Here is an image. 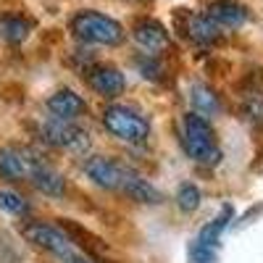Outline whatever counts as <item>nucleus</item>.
<instances>
[{"label": "nucleus", "mask_w": 263, "mask_h": 263, "mask_svg": "<svg viewBox=\"0 0 263 263\" xmlns=\"http://www.w3.org/2000/svg\"><path fill=\"white\" fill-rule=\"evenodd\" d=\"M182 145L187 156L200 166H216L221 161V147H218L213 126L197 114L182 116Z\"/></svg>", "instance_id": "obj_1"}, {"label": "nucleus", "mask_w": 263, "mask_h": 263, "mask_svg": "<svg viewBox=\"0 0 263 263\" xmlns=\"http://www.w3.org/2000/svg\"><path fill=\"white\" fill-rule=\"evenodd\" d=\"M103 126L111 132L114 137H119L121 142L129 145H142L150 137V121L147 116H142L137 108L132 105H108L103 111Z\"/></svg>", "instance_id": "obj_2"}, {"label": "nucleus", "mask_w": 263, "mask_h": 263, "mask_svg": "<svg viewBox=\"0 0 263 263\" xmlns=\"http://www.w3.org/2000/svg\"><path fill=\"white\" fill-rule=\"evenodd\" d=\"M71 32L79 42H92V45H119L124 40V27L119 21L98 11H79L71 18Z\"/></svg>", "instance_id": "obj_3"}, {"label": "nucleus", "mask_w": 263, "mask_h": 263, "mask_svg": "<svg viewBox=\"0 0 263 263\" xmlns=\"http://www.w3.org/2000/svg\"><path fill=\"white\" fill-rule=\"evenodd\" d=\"M42 140L53 147H63V150H71V153H82L90 150V135L77 126L74 121L69 119H58V116H50L45 124H42Z\"/></svg>", "instance_id": "obj_4"}, {"label": "nucleus", "mask_w": 263, "mask_h": 263, "mask_svg": "<svg viewBox=\"0 0 263 263\" xmlns=\"http://www.w3.org/2000/svg\"><path fill=\"white\" fill-rule=\"evenodd\" d=\"M21 237L37 250H45L55 258H66L71 255V242L63 237V232L58 227H50V224H42V221H24L18 227Z\"/></svg>", "instance_id": "obj_5"}, {"label": "nucleus", "mask_w": 263, "mask_h": 263, "mask_svg": "<svg viewBox=\"0 0 263 263\" xmlns=\"http://www.w3.org/2000/svg\"><path fill=\"white\" fill-rule=\"evenodd\" d=\"M37 163V153L29 147H0V179L6 182L29 179Z\"/></svg>", "instance_id": "obj_6"}, {"label": "nucleus", "mask_w": 263, "mask_h": 263, "mask_svg": "<svg viewBox=\"0 0 263 263\" xmlns=\"http://www.w3.org/2000/svg\"><path fill=\"white\" fill-rule=\"evenodd\" d=\"M126 171H129V166H124V163H119L114 158H105V156H92V158L84 161L87 179H92V184H98L100 190L119 192Z\"/></svg>", "instance_id": "obj_7"}, {"label": "nucleus", "mask_w": 263, "mask_h": 263, "mask_svg": "<svg viewBox=\"0 0 263 263\" xmlns=\"http://www.w3.org/2000/svg\"><path fill=\"white\" fill-rule=\"evenodd\" d=\"M82 77H84L87 84H90L92 92H98L100 98H108V100L119 98V95L126 90L124 74L116 69V66H111V63H92Z\"/></svg>", "instance_id": "obj_8"}, {"label": "nucleus", "mask_w": 263, "mask_h": 263, "mask_svg": "<svg viewBox=\"0 0 263 263\" xmlns=\"http://www.w3.org/2000/svg\"><path fill=\"white\" fill-rule=\"evenodd\" d=\"M132 37H135V42L147 55H161L171 48V37H168L166 27L161 21L147 18V16L137 18L135 24H132Z\"/></svg>", "instance_id": "obj_9"}, {"label": "nucleus", "mask_w": 263, "mask_h": 263, "mask_svg": "<svg viewBox=\"0 0 263 263\" xmlns=\"http://www.w3.org/2000/svg\"><path fill=\"white\" fill-rule=\"evenodd\" d=\"M205 16L213 21L216 27H242L248 21V8L237 0H211L208 8H205Z\"/></svg>", "instance_id": "obj_10"}, {"label": "nucleus", "mask_w": 263, "mask_h": 263, "mask_svg": "<svg viewBox=\"0 0 263 263\" xmlns=\"http://www.w3.org/2000/svg\"><path fill=\"white\" fill-rule=\"evenodd\" d=\"M58 229L63 232V237L69 239V242L79 245L87 255H100L105 250V242H100L90 229L82 227L79 221H74V218H58Z\"/></svg>", "instance_id": "obj_11"}, {"label": "nucleus", "mask_w": 263, "mask_h": 263, "mask_svg": "<svg viewBox=\"0 0 263 263\" xmlns=\"http://www.w3.org/2000/svg\"><path fill=\"white\" fill-rule=\"evenodd\" d=\"M48 111L53 114V116H58V119H69V121H74L77 116H82V114H87V103H84V98L82 95H77L74 90H55L50 98H48Z\"/></svg>", "instance_id": "obj_12"}, {"label": "nucleus", "mask_w": 263, "mask_h": 263, "mask_svg": "<svg viewBox=\"0 0 263 263\" xmlns=\"http://www.w3.org/2000/svg\"><path fill=\"white\" fill-rule=\"evenodd\" d=\"M119 192H124L129 200H135V203H150V205H158L161 200H163V195L153 187L147 179H142V177H137L135 171H126V177H124V182H121V190Z\"/></svg>", "instance_id": "obj_13"}, {"label": "nucleus", "mask_w": 263, "mask_h": 263, "mask_svg": "<svg viewBox=\"0 0 263 263\" xmlns=\"http://www.w3.org/2000/svg\"><path fill=\"white\" fill-rule=\"evenodd\" d=\"M29 182H32L42 195H50V197H63V195H66V179L61 177L53 166H48L45 161H40V163L34 166Z\"/></svg>", "instance_id": "obj_14"}, {"label": "nucleus", "mask_w": 263, "mask_h": 263, "mask_svg": "<svg viewBox=\"0 0 263 263\" xmlns=\"http://www.w3.org/2000/svg\"><path fill=\"white\" fill-rule=\"evenodd\" d=\"M190 103L197 111V116H216L221 111V98L216 95V90H211L203 82H192L190 84Z\"/></svg>", "instance_id": "obj_15"}, {"label": "nucleus", "mask_w": 263, "mask_h": 263, "mask_svg": "<svg viewBox=\"0 0 263 263\" xmlns=\"http://www.w3.org/2000/svg\"><path fill=\"white\" fill-rule=\"evenodd\" d=\"M184 37L200 42V45H218L221 42V29H218L208 16H192L187 18V27H184Z\"/></svg>", "instance_id": "obj_16"}, {"label": "nucleus", "mask_w": 263, "mask_h": 263, "mask_svg": "<svg viewBox=\"0 0 263 263\" xmlns=\"http://www.w3.org/2000/svg\"><path fill=\"white\" fill-rule=\"evenodd\" d=\"M234 218V208L232 205H221V211H218V216L213 218L211 224H205L203 229H200V234H197V239L195 242L197 245H205V248H218V237H221V232L229 227V221Z\"/></svg>", "instance_id": "obj_17"}, {"label": "nucleus", "mask_w": 263, "mask_h": 263, "mask_svg": "<svg viewBox=\"0 0 263 263\" xmlns=\"http://www.w3.org/2000/svg\"><path fill=\"white\" fill-rule=\"evenodd\" d=\"M32 29V18L18 16V13H3L0 16V34H3L11 45H21Z\"/></svg>", "instance_id": "obj_18"}, {"label": "nucleus", "mask_w": 263, "mask_h": 263, "mask_svg": "<svg viewBox=\"0 0 263 263\" xmlns=\"http://www.w3.org/2000/svg\"><path fill=\"white\" fill-rule=\"evenodd\" d=\"M135 63H137V71H140L145 79H150V82H161L163 74H166V66H163V61H161L158 55L142 53L140 58H135Z\"/></svg>", "instance_id": "obj_19"}, {"label": "nucleus", "mask_w": 263, "mask_h": 263, "mask_svg": "<svg viewBox=\"0 0 263 263\" xmlns=\"http://www.w3.org/2000/svg\"><path fill=\"white\" fill-rule=\"evenodd\" d=\"M177 205L184 213H195L197 208H200V190H197L195 184H190V182H184L177 190Z\"/></svg>", "instance_id": "obj_20"}, {"label": "nucleus", "mask_w": 263, "mask_h": 263, "mask_svg": "<svg viewBox=\"0 0 263 263\" xmlns=\"http://www.w3.org/2000/svg\"><path fill=\"white\" fill-rule=\"evenodd\" d=\"M0 208L13 213V216H27L32 211V205L21 197L18 192H11V190H0Z\"/></svg>", "instance_id": "obj_21"}, {"label": "nucleus", "mask_w": 263, "mask_h": 263, "mask_svg": "<svg viewBox=\"0 0 263 263\" xmlns=\"http://www.w3.org/2000/svg\"><path fill=\"white\" fill-rule=\"evenodd\" d=\"M242 114L250 121H263V92H258V90L245 92V98H242Z\"/></svg>", "instance_id": "obj_22"}, {"label": "nucleus", "mask_w": 263, "mask_h": 263, "mask_svg": "<svg viewBox=\"0 0 263 263\" xmlns=\"http://www.w3.org/2000/svg\"><path fill=\"white\" fill-rule=\"evenodd\" d=\"M190 260H192V263H213V260H216V250L192 242V245H190Z\"/></svg>", "instance_id": "obj_23"}, {"label": "nucleus", "mask_w": 263, "mask_h": 263, "mask_svg": "<svg viewBox=\"0 0 263 263\" xmlns=\"http://www.w3.org/2000/svg\"><path fill=\"white\" fill-rule=\"evenodd\" d=\"M63 263H92V260H90V258H84V255H74V253H71V255H66V258H63Z\"/></svg>", "instance_id": "obj_24"}, {"label": "nucleus", "mask_w": 263, "mask_h": 263, "mask_svg": "<svg viewBox=\"0 0 263 263\" xmlns=\"http://www.w3.org/2000/svg\"><path fill=\"white\" fill-rule=\"evenodd\" d=\"M129 3H137V6H147V3H153V0H129Z\"/></svg>", "instance_id": "obj_25"}]
</instances>
